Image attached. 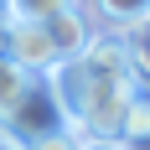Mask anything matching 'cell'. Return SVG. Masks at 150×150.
Returning a JSON list of instances; mask_svg holds the SVG:
<instances>
[{
	"label": "cell",
	"mask_w": 150,
	"mask_h": 150,
	"mask_svg": "<svg viewBox=\"0 0 150 150\" xmlns=\"http://www.w3.org/2000/svg\"><path fill=\"white\" fill-rule=\"evenodd\" d=\"M0 129L11 140H21V145L47 140V135L62 129V109H57V98H52V88H47V78H31L26 88H21V98L11 104V114L0 119Z\"/></svg>",
	"instance_id": "cell-1"
},
{
	"label": "cell",
	"mask_w": 150,
	"mask_h": 150,
	"mask_svg": "<svg viewBox=\"0 0 150 150\" xmlns=\"http://www.w3.org/2000/svg\"><path fill=\"white\" fill-rule=\"evenodd\" d=\"M0 52H5L16 67H21V73H31V78H47L52 67H57L47 31H42V26H31V21H11V26H5V42H0Z\"/></svg>",
	"instance_id": "cell-2"
},
{
	"label": "cell",
	"mask_w": 150,
	"mask_h": 150,
	"mask_svg": "<svg viewBox=\"0 0 150 150\" xmlns=\"http://www.w3.org/2000/svg\"><path fill=\"white\" fill-rule=\"evenodd\" d=\"M73 67L88 78V83H98V78H135V73H129L124 31H93V42L83 47V57H78Z\"/></svg>",
	"instance_id": "cell-3"
},
{
	"label": "cell",
	"mask_w": 150,
	"mask_h": 150,
	"mask_svg": "<svg viewBox=\"0 0 150 150\" xmlns=\"http://www.w3.org/2000/svg\"><path fill=\"white\" fill-rule=\"evenodd\" d=\"M42 31H47V42H52V57L57 62H78L83 47L93 42V11L88 5H67L52 21H42Z\"/></svg>",
	"instance_id": "cell-4"
},
{
	"label": "cell",
	"mask_w": 150,
	"mask_h": 150,
	"mask_svg": "<svg viewBox=\"0 0 150 150\" xmlns=\"http://www.w3.org/2000/svg\"><path fill=\"white\" fill-rule=\"evenodd\" d=\"M114 140H124V145H145V140H150V93H135V98H129V109H124Z\"/></svg>",
	"instance_id": "cell-5"
},
{
	"label": "cell",
	"mask_w": 150,
	"mask_h": 150,
	"mask_svg": "<svg viewBox=\"0 0 150 150\" xmlns=\"http://www.w3.org/2000/svg\"><path fill=\"white\" fill-rule=\"evenodd\" d=\"M124 47H129V73L135 83H150V16L124 26Z\"/></svg>",
	"instance_id": "cell-6"
},
{
	"label": "cell",
	"mask_w": 150,
	"mask_h": 150,
	"mask_svg": "<svg viewBox=\"0 0 150 150\" xmlns=\"http://www.w3.org/2000/svg\"><path fill=\"white\" fill-rule=\"evenodd\" d=\"M88 5H93L98 21H109V26H119V31L150 16V0H88Z\"/></svg>",
	"instance_id": "cell-7"
},
{
	"label": "cell",
	"mask_w": 150,
	"mask_h": 150,
	"mask_svg": "<svg viewBox=\"0 0 150 150\" xmlns=\"http://www.w3.org/2000/svg\"><path fill=\"white\" fill-rule=\"evenodd\" d=\"M67 5H78V0H5V21H31V26H42V21H52V16L67 11Z\"/></svg>",
	"instance_id": "cell-8"
},
{
	"label": "cell",
	"mask_w": 150,
	"mask_h": 150,
	"mask_svg": "<svg viewBox=\"0 0 150 150\" xmlns=\"http://www.w3.org/2000/svg\"><path fill=\"white\" fill-rule=\"evenodd\" d=\"M26 83H31V73H21V67L0 52V119L11 114V104L21 98V88H26Z\"/></svg>",
	"instance_id": "cell-9"
},
{
	"label": "cell",
	"mask_w": 150,
	"mask_h": 150,
	"mask_svg": "<svg viewBox=\"0 0 150 150\" xmlns=\"http://www.w3.org/2000/svg\"><path fill=\"white\" fill-rule=\"evenodd\" d=\"M26 150H83V140L67 135V129H57V135H47V140H31Z\"/></svg>",
	"instance_id": "cell-10"
},
{
	"label": "cell",
	"mask_w": 150,
	"mask_h": 150,
	"mask_svg": "<svg viewBox=\"0 0 150 150\" xmlns=\"http://www.w3.org/2000/svg\"><path fill=\"white\" fill-rule=\"evenodd\" d=\"M83 150H135V145H124V140H83Z\"/></svg>",
	"instance_id": "cell-11"
},
{
	"label": "cell",
	"mask_w": 150,
	"mask_h": 150,
	"mask_svg": "<svg viewBox=\"0 0 150 150\" xmlns=\"http://www.w3.org/2000/svg\"><path fill=\"white\" fill-rule=\"evenodd\" d=\"M0 150H26V145H21V140H11L5 129H0Z\"/></svg>",
	"instance_id": "cell-12"
},
{
	"label": "cell",
	"mask_w": 150,
	"mask_h": 150,
	"mask_svg": "<svg viewBox=\"0 0 150 150\" xmlns=\"http://www.w3.org/2000/svg\"><path fill=\"white\" fill-rule=\"evenodd\" d=\"M5 26H11V21H5V11H0V42H5Z\"/></svg>",
	"instance_id": "cell-13"
},
{
	"label": "cell",
	"mask_w": 150,
	"mask_h": 150,
	"mask_svg": "<svg viewBox=\"0 0 150 150\" xmlns=\"http://www.w3.org/2000/svg\"><path fill=\"white\" fill-rule=\"evenodd\" d=\"M0 11H5V0H0Z\"/></svg>",
	"instance_id": "cell-14"
}]
</instances>
